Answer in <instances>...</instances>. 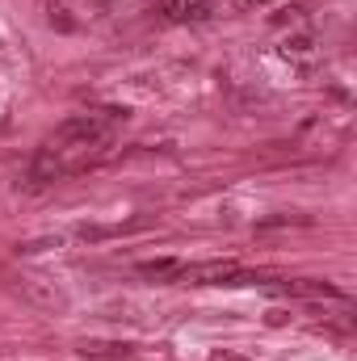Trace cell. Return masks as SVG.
I'll return each instance as SVG.
<instances>
[{"label": "cell", "instance_id": "obj_2", "mask_svg": "<svg viewBox=\"0 0 357 361\" xmlns=\"http://www.w3.org/2000/svg\"><path fill=\"white\" fill-rule=\"evenodd\" d=\"M139 273L147 277V281H181V273H185V261H169V257H160V261H143Z\"/></svg>", "mask_w": 357, "mask_h": 361}, {"label": "cell", "instance_id": "obj_4", "mask_svg": "<svg viewBox=\"0 0 357 361\" xmlns=\"http://www.w3.org/2000/svg\"><path fill=\"white\" fill-rule=\"evenodd\" d=\"M122 231H131V227H80L76 240H80V244H101V240H114V235H122Z\"/></svg>", "mask_w": 357, "mask_h": 361}, {"label": "cell", "instance_id": "obj_3", "mask_svg": "<svg viewBox=\"0 0 357 361\" xmlns=\"http://www.w3.org/2000/svg\"><path fill=\"white\" fill-rule=\"evenodd\" d=\"M277 290L282 294H298V298H341V290L328 286V281H286Z\"/></svg>", "mask_w": 357, "mask_h": 361}, {"label": "cell", "instance_id": "obj_1", "mask_svg": "<svg viewBox=\"0 0 357 361\" xmlns=\"http://www.w3.org/2000/svg\"><path fill=\"white\" fill-rule=\"evenodd\" d=\"M181 281H193V286H248V281H261L257 273H248L236 261H206V265H185Z\"/></svg>", "mask_w": 357, "mask_h": 361}, {"label": "cell", "instance_id": "obj_6", "mask_svg": "<svg viewBox=\"0 0 357 361\" xmlns=\"http://www.w3.org/2000/svg\"><path fill=\"white\" fill-rule=\"evenodd\" d=\"M189 4H193V0H164L160 13H164L169 21H189Z\"/></svg>", "mask_w": 357, "mask_h": 361}, {"label": "cell", "instance_id": "obj_7", "mask_svg": "<svg viewBox=\"0 0 357 361\" xmlns=\"http://www.w3.org/2000/svg\"><path fill=\"white\" fill-rule=\"evenodd\" d=\"M85 353H92V357H131V349H118V345H89Z\"/></svg>", "mask_w": 357, "mask_h": 361}, {"label": "cell", "instance_id": "obj_9", "mask_svg": "<svg viewBox=\"0 0 357 361\" xmlns=\"http://www.w3.org/2000/svg\"><path fill=\"white\" fill-rule=\"evenodd\" d=\"M214 361H248V357H214Z\"/></svg>", "mask_w": 357, "mask_h": 361}, {"label": "cell", "instance_id": "obj_8", "mask_svg": "<svg viewBox=\"0 0 357 361\" xmlns=\"http://www.w3.org/2000/svg\"><path fill=\"white\" fill-rule=\"evenodd\" d=\"M244 8H265V4H273V0H240Z\"/></svg>", "mask_w": 357, "mask_h": 361}, {"label": "cell", "instance_id": "obj_5", "mask_svg": "<svg viewBox=\"0 0 357 361\" xmlns=\"http://www.w3.org/2000/svg\"><path fill=\"white\" fill-rule=\"evenodd\" d=\"M282 51H286V55H311V51H315V38H311V34H294V38H286Z\"/></svg>", "mask_w": 357, "mask_h": 361}]
</instances>
